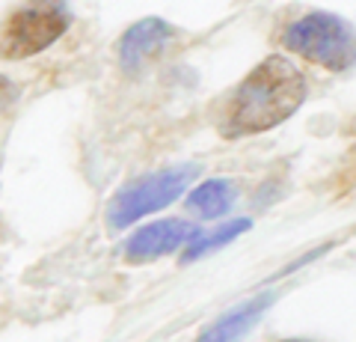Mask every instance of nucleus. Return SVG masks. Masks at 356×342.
I'll return each instance as SVG.
<instances>
[{
	"mask_svg": "<svg viewBox=\"0 0 356 342\" xmlns=\"http://www.w3.org/2000/svg\"><path fill=\"white\" fill-rule=\"evenodd\" d=\"M306 78L285 57H267L241 81L222 119L226 137H250L282 125L306 102Z\"/></svg>",
	"mask_w": 356,
	"mask_h": 342,
	"instance_id": "obj_1",
	"label": "nucleus"
},
{
	"mask_svg": "<svg viewBox=\"0 0 356 342\" xmlns=\"http://www.w3.org/2000/svg\"><path fill=\"white\" fill-rule=\"evenodd\" d=\"M282 45L327 72H348L356 65V30L332 13H309L294 21Z\"/></svg>",
	"mask_w": 356,
	"mask_h": 342,
	"instance_id": "obj_2",
	"label": "nucleus"
},
{
	"mask_svg": "<svg viewBox=\"0 0 356 342\" xmlns=\"http://www.w3.org/2000/svg\"><path fill=\"white\" fill-rule=\"evenodd\" d=\"M196 176V167L184 164V167H170L152 176H143V179L125 185L122 191L113 196V203L107 208V220L110 226H131L134 220L146 217L158 208L170 205L175 196H181L187 191V185Z\"/></svg>",
	"mask_w": 356,
	"mask_h": 342,
	"instance_id": "obj_3",
	"label": "nucleus"
},
{
	"mask_svg": "<svg viewBox=\"0 0 356 342\" xmlns=\"http://www.w3.org/2000/svg\"><path fill=\"white\" fill-rule=\"evenodd\" d=\"M65 27H69V15L57 6H27L9 18L0 36V57L6 60H24L33 54L54 45Z\"/></svg>",
	"mask_w": 356,
	"mask_h": 342,
	"instance_id": "obj_4",
	"label": "nucleus"
},
{
	"mask_svg": "<svg viewBox=\"0 0 356 342\" xmlns=\"http://www.w3.org/2000/svg\"><path fill=\"white\" fill-rule=\"evenodd\" d=\"M202 233L199 226H193L191 220H158V224L143 226L140 233H134L125 244V259L131 265H143V262H154L172 253L178 247L191 244V241Z\"/></svg>",
	"mask_w": 356,
	"mask_h": 342,
	"instance_id": "obj_5",
	"label": "nucleus"
},
{
	"mask_svg": "<svg viewBox=\"0 0 356 342\" xmlns=\"http://www.w3.org/2000/svg\"><path fill=\"white\" fill-rule=\"evenodd\" d=\"M170 39H172L170 24H163L158 18H146L125 33V39H122V45H119V60L128 72H134L146 60H152L158 51H163V45Z\"/></svg>",
	"mask_w": 356,
	"mask_h": 342,
	"instance_id": "obj_6",
	"label": "nucleus"
},
{
	"mask_svg": "<svg viewBox=\"0 0 356 342\" xmlns=\"http://www.w3.org/2000/svg\"><path fill=\"white\" fill-rule=\"evenodd\" d=\"M270 304H273V295L264 292L259 297H252V301L235 306V310H229L222 318H217V322L211 325L202 336H199V342H241L243 334L259 322Z\"/></svg>",
	"mask_w": 356,
	"mask_h": 342,
	"instance_id": "obj_7",
	"label": "nucleus"
},
{
	"mask_svg": "<svg viewBox=\"0 0 356 342\" xmlns=\"http://www.w3.org/2000/svg\"><path fill=\"white\" fill-rule=\"evenodd\" d=\"M232 203H235V187H232L229 182H222V179L202 182L191 194V200H187L191 212L199 215L202 220H214L220 215H226L229 208H232Z\"/></svg>",
	"mask_w": 356,
	"mask_h": 342,
	"instance_id": "obj_8",
	"label": "nucleus"
},
{
	"mask_svg": "<svg viewBox=\"0 0 356 342\" xmlns=\"http://www.w3.org/2000/svg\"><path fill=\"white\" fill-rule=\"evenodd\" d=\"M247 229H250V220H229V224H222V226H220V229H214L211 235H202V233H199V235L191 241V247H187L184 262L205 256V253H211V250H220L222 244L235 241L241 233H247Z\"/></svg>",
	"mask_w": 356,
	"mask_h": 342,
	"instance_id": "obj_9",
	"label": "nucleus"
},
{
	"mask_svg": "<svg viewBox=\"0 0 356 342\" xmlns=\"http://www.w3.org/2000/svg\"><path fill=\"white\" fill-rule=\"evenodd\" d=\"M15 95H18L15 84L9 81V78H3V75H0V110H6L9 104H13V102H15Z\"/></svg>",
	"mask_w": 356,
	"mask_h": 342,
	"instance_id": "obj_10",
	"label": "nucleus"
},
{
	"mask_svg": "<svg viewBox=\"0 0 356 342\" xmlns=\"http://www.w3.org/2000/svg\"><path fill=\"white\" fill-rule=\"evenodd\" d=\"M285 342H309V339H285Z\"/></svg>",
	"mask_w": 356,
	"mask_h": 342,
	"instance_id": "obj_11",
	"label": "nucleus"
}]
</instances>
